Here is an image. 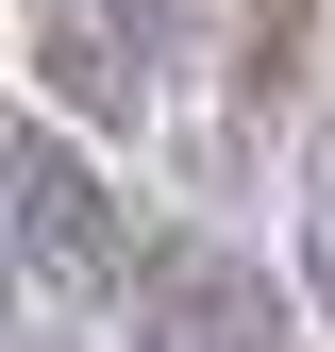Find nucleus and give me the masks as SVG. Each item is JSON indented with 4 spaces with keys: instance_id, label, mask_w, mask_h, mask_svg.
Listing matches in <instances>:
<instances>
[{
    "instance_id": "20e7f679",
    "label": "nucleus",
    "mask_w": 335,
    "mask_h": 352,
    "mask_svg": "<svg viewBox=\"0 0 335 352\" xmlns=\"http://www.w3.org/2000/svg\"><path fill=\"white\" fill-rule=\"evenodd\" d=\"M302 269H319V302H335V135L302 151Z\"/></svg>"
},
{
    "instance_id": "7ed1b4c3",
    "label": "nucleus",
    "mask_w": 335,
    "mask_h": 352,
    "mask_svg": "<svg viewBox=\"0 0 335 352\" xmlns=\"http://www.w3.org/2000/svg\"><path fill=\"white\" fill-rule=\"evenodd\" d=\"M302 0H235V67H251V101H302Z\"/></svg>"
},
{
    "instance_id": "f257e3e1",
    "label": "nucleus",
    "mask_w": 335,
    "mask_h": 352,
    "mask_svg": "<svg viewBox=\"0 0 335 352\" xmlns=\"http://www.w3.org/2000/svg\"><path fill=\"white\" fill-rule=\"evenodd\" d=\"M0 201H17V269L51 302H117L135 285V218L101 201V168H84L51 118H0Z\"/></svg>"
},
{
    "instance_id": "39448f33",
    "label": "nucleus",
    "mask_w": 335,
    "mask_h": 352,
    "mask_svg": "<svg viewBox=\"0 0 335 352\" xmlns=\"http://www.w3.org/2000/svg\"><path fill=\"white\" fill-rule=\"evenodd\" d=\"M0 352H67V336H0Z\"/></svg>"
},
{
    "instance_id": "f03ea898",
    "label": "nucleus",
    "mask_w": 335,
    "mask_h": 352,
    "mask_svg": "<svg viewBox=\"0 0 335 352\" xmlns=\"http://www.w3.org/2000/svg\"><path fill=\"white\" fill-rule=\"evenodd\" d=\"M117 302H135V352H302L285 302H268V269L218 252V235H151Z\"/></svg>"
}]
</instances>
